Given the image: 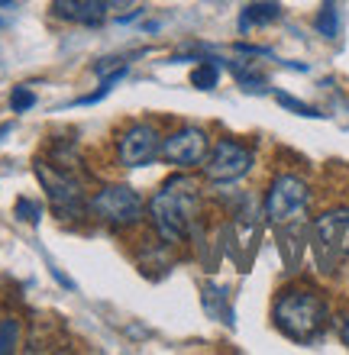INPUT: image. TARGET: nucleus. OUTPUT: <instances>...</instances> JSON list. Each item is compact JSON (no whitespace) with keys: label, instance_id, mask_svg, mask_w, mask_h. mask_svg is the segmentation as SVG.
Here are the masks:
<instances>
[{"label":"nucleus","instance_id":"5","mask_svg":"<svg viewBox=\"0 0 349 355\" xmlns=\"http://www.w3.org/2000/svg\"><path fill=\"white\" fill-rule=\"evenodd\" d=\"M307 200H311V191L301 178L278 175L269 187V197H265V216L272 223H291L307 210Z\"/></svg>","mask_w":349,"mask_h":355},{"label":"nucleus","instance_id":"12","mask_svg":"<svg viewBox=\"0 0 349 355\" xmlns=\"http://www.w3.org/2000/svg\"><path fill=\"white\" fill-rule=\"evenodd\" d=\"M230 71L236 75V81L246 87V91H265V75L259 68H253V62H230Z\"/></svg>","mask_w":349,"mask_h":355},{"label":"nucleus","instance_id":"9","mask_svg":"<svg viewBox=\"0 0 349 355\" xmlns=\"http://www.w3.org/2000/svg\"><path fill=\"white\" fill-rule=\"evenodd\" d=\"M317 249L321 255H330V262L349 259V210H330L314 223Z\"/></svg>","mask_w":349,"mask_h":355},{"label":"nucleus","instance_id":"6","mask_svg":"<svg viewBox=\"0 0 349 355\" xmlns=\"http://www.w3.org/2000/svg\"><path fill=\"white\" fill-rule=\"evenodd\" d=\"M253 162V149H246L243 142L220 139L204 159V175L214 184H230V181H239L243 175H249Z\"/></svg>","mask_w":349,"mask_h":355},{"label":"nucleus","instance_id":"2","mask_svg":"<svg viewBox=\"0 0 349 355\" xmlns=\"http://www.w3.org/2000/svg\"><path fill=\"white\" fill-rule=\"evenodd\" d=\"M327 320H330V313H327V304L317 291L291 288L275 300V327L294 343L317 339L327 327Z\"/></svg>","mask_w":349,"mask_h":355},{"label":"nucleus","instance_id":"10","mask_svg":"<svg viewBox=\"0 0 349 355\" xmlns=\"http://www.w3.org/2000/svg\"><path fill=\"white\" fill-rule=\"evenodd\" d=\"M52 13L78 26H101L107 19V0H52Z\"/></svg>","mask_w":349,"mask_h":355},{"label":"nucleus","instance_id":"8","mask_svg":"<svg viewBox=\"0 0 349 355\" xmlns=\"http://www.w3.org/2000/svg\"><path fill=\"white\" fill-rule=\"evenodd\" d=\"M159 149H162V139H159V130H155L152 123H133L130 130L117 139V159H120V165H126V168L149 165V162L159 155Z\"/></svg>","mask_w":349,"mask_h":355},{"label":"nucleus","instance_id":"14","mask_svg":"<svg viewBox=\"0 0 349 355\" xmlns=\"http://www.w3.org/2000/svg\"><path fill=\"white\" fill-rule=\"evenodd\" d=\"M220 81V65L214 62V58H204L194 71H191V85L201 87V91H214Z\"/></svg>","mask_w":349,"mask_h":355},{"label":"nucleus","instance_id":"18","mask_svg":"<svg viewBox=\"0 0 349 355\" xmlns=\"http://www.w3.org/2000/svg\"><path fill=\"white\" fill-rule=\"evenodd\" d=\"M17 216H19V220H26V223L36 226V223H39V216H42V210H39L36 200H29V197H19V200H17Z\"/></svg>","mask_w":349,"mask_h":355},{"label":"nucleus","instance_id":"20","mask_svg":"<svg viewBox=\"0 0 349 355\" xmlns=\"http://www.w3.org/2000/svg\"><path fill=\"white\" fill-rule=\"evenodd\" d=\"M10 130H13V126H10V123H3V126H0V136H7Z\"/></svg>","mask_w":349,"mask_h":355},{"label":"nucleus","instance_id":"3","mask_svg":"<svg viewBox=\"0 0 349 355\" xmlns=\"http://www.w3.org/2000/svg\"><path fill=\"white\" fill-rule=\"evenodd\" d=\"M91 214L101 220V223L114 226V230H126V226H136L146 214V204L142 197L126 184H107L101 187L94 197H91Z\"/></svg>","mask_w":349,"mask_h":355},{"label":"nucleus","instance_id":"19","mask_svg":"<svg viewBox=\"0 0 349 355\" xmlns=\"http://www.w3.org/2000/svg\"><path fill=\"white\" fill-rule=\"evenodd\" d=\"M337 329H340V339L349 346V313H343V317L337 320Z\"/></svg>","mask_w":349,"mask_h":355},{"label":"nucleus","instance_id":"13","mask_svg":"<svg viewBox=\"0 0 349 355\" xmlns=\"http://www.w3.org/2000/svg\"><path fill=\"white\" fill-rule=\"evenodd\" d=\"M314 26L327 39L340 36V7H337V0H327V3H323V10L317 13V19H314Z\"/></svg>","mask_w":349,"mask_h":355},{"label":"nucleus","instance_id":"17","mask_svg":"<svg viewBox=\"0 0 349 355\" xmlns=\"http://www.w3.org/2000/svg\"><path fill=\"white\" fill-rule=\"evenodd\" d=\"M17 336H19L17 320H3V323H0V355L17 349Z\"/></svg>","mask_w":349,"mask_h":355},{"label":"nucleus","instance_id":"7","mask_svg":"<svg viewBox=\"0 0 349 355\" xmlns=\"http://www.w3.org/2000/svg\"><path fill=\"white\" fill-rule=\"evenodd\" d=\"M207 152H210L207 132L201 126H181V130H175L171 136L162 139L159 155L175 168H194V165H204Z\"/></svg>","mask_w":349,"mask_h":355},{"label":"nucleus","instance_id":"21","mask_svg":"<svg viewBox=\"0 0 349 355\" xmlns=\"http://www.w3.org/2000/svg\"><path fill=\"white\" fill-rule=\"evenodd\" d=\"M10 3H13V0H0V7H10Z\"/></svg>","mask_w":349,"mask_h":355},{"label":"nucleus","instance_id":"15","mask_svg":"<svg viewBox=\"0 0 349 355\" xmlns=\"http://www.w3.org/2000/svg\"><path fill=\"white\" fill-rule=\"evenodd\" d=\"M29 107H36V94L29 91V87H13V94H10V110L26 113Z\"/></svg>","mask_w":349,"mask_h":355},{"label":"nucleus","instance_id":"22","mask_svg":"<svg viewBox=\"0 0 349 355\" xmlns=\"http://www.w3.org/2000/svg\"><path fill=\"white\" fill-rule=\"evenodd\" d=\"M0 26H3V19H0Z\"/></svg>","mask_w":349,"mask_h":355},{"label":"nucleus","instance_id":"4","mask_svg":"<svg viewBox=\"0 0 349 355\" xmlns=\"http://www.w3.org/2000/svg\"><path fill=\"white\" fill-rule=\"evenodd\" d=\"M36 178L42 181L49 194V204L58 216H81L85 214V191H81V181L68 168H58V165H49V162H36Z\"/></svg>","mask_w":349,"mask_h":355},{"label":"nucleus","instance_id":"16","mask_svg":"<svg viewBox=\"0 0 349 355\" xmlns=\"http://www.w3.org/2000/svg\"><path fill=\"white\" fill-rule=\"evenodd\" d=\"M275 101L282 103L284 110H294L298 113V116H323L321 110H314L311 103H304V101H298V97H291V94H278V97H275Z\"/></svg>","mask_w":349,"mask_h":355},{"label":"nucleus","instance_id":"1","mask_svg":"<svg viewBox=\"0 0 349 355\" xmlns=\"http://www.w3.org/2000/svg\"><path fill=\"white\" fill-rule=\"evenodd\" d=\"M198 184L191 178H171L152 194L149 214L165 243H181L198 216Z\"/></svg>","mask_w":349,"mask_h":355},{"label":"nucleus","instance_id":"11","mask_svg":"<svg viewBox=\"0 0 349 355\" xmlns=\"http://www.w3.org/2000/svg\"><path fill=\"white\" fill-rule=\"evenodd\" d=\"M275 19H282V7L275 3V0H255L249 7L243 10V17H239V33H249L255 26H269Z\"/></svg>","mask_w":349,"mask_h":355}]
</instances>
